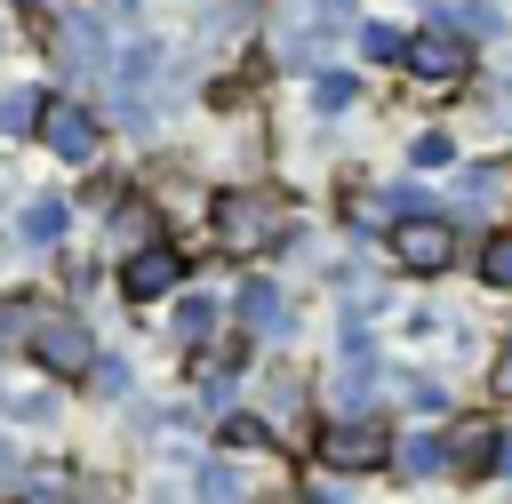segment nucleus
<instances>
[{
	"label": "nucleus",
	"instance_id": "obj_1",
	"mask_svg": "<svg viewBox=\"0 0 512 504\" xmlns=\"http://www.w3.org/2000/svg\"><path fill=\"white\" fill-rule=\"evenodd\" d=\"M280 240H288V208H280L272 192L232 184V192L216 200V248H224V256H264V248H280Z\"/></svg>",
	"mask_w": 512,
	"mask_h": 504
},
{
	"label": "nucleus",
	"instance_id": "obj_2",
	"mask_svg": "<svg viewBox=\"0 0 512 504\" xmlns=\"http://www.w3.org/2000/svg\"><path fill=\"white\" fill-rule=\"evenodd\" d=\"M24 344H32V360H40L48 376H80V368H96V344H88V328H80L72 312H56V304L32 320V336H24Z\"/></svg>",
	"mask_w": 512,
	"mask_h": 504
},
{
	"label": "nucleus",
	"instance_id": "obj_3",
	"mask_svg": "<svg viewBox=\"0 0 512 504\" xmlns=\"http://www.w3.org/2000/svg\"><path fill=\"white\" fill-rule=\"evenodd\" d=\"M448 256H456V232L440 216H400L392 224V264L400 272H440Z\"/></svg>",
	"mask_w": 512,
	"mask_h": 504
},
{
	"label": "nucleus",
	"instance_id": "obj_4",
	"mask_svg": "<svg viewBox=\"0 0 512 504\" xmlns=\"http://www.w3.org/2000/svg\"><path fill=\"white\" fill-rule=\"evenodd\" d=\"M384 456H392V440H384L368 416H344V424L320 432V464H336V472H376Z\"/></svg>",
	"mask_w": 512,
	"mask_h": 504
},
{
	"label": "nucleus",
	"instance_id": "obj_5",
	"mask_svg": "<svg viewBox=\"0 0 512 504\" xmlns=\"http://www.w3.org/2000/svg\"><path fill=\"white\" fill-rule=\"evenodd\" d=\"M48 24V56L64 64V72H96L104 64V32L88 24V16H40Z\"/></svg>",
	"mask_w": 512,
	"mask_h": 504
},
{
	"label": "nucleus",
	"instance_id": "obj_6",
	"mask_svg": "<svg viewBox=\"0 0 512 504\" xmlns=\"http://www.w3.org/2000/svg\"><path fill=\"white\" fill-rule=\"evenodd\" d=\"M464 64H472V48H464V40H448V32L408 40V72H416L424 88H456V80H464Z\"/></svg>",
	"mask_w": 512,
	"mask_h": 504
},
{
	"label": "nucleus",
	"instance_id": "obj_7",
	"mask_svg": "<svg viewBox=\"0 0 512 504\" xmlns=\"http://www.w3.org/2000/svg\"><path fill=\"white\" fill-rule=\"evenodd\" d=\"M176 272H184V256L152 240V248H136V256L120 264V288H128V304H152V296H168V288H176Z\"/></svg>",
	"mask_w": 512,
	"mask_h": 504
},
{
	"label": "nucleus",
	"instance_id": "obj_8",
	"mask_svg": "<svg viewBox=\"0 0 512 504\" xmlns=\"http://www.w3.org/2000/svg\"><path fill=\"white\" fill-rule=\"evenodd\" d=\"M40 136H48L56 160H96V120H88L80 104H48V112H40Z\"/></svg>",
	"mask_w": 512,
	"mask_h": 504
},
{
	"label": "nucleus",
	"instance_id": "obj_9",
	"mask_svg": "<svg viewBox=\"0 0 512 504\" xmlns=\"http://www.w3.org/2000/svg\"><path fill=\"white\" fill-rule=\"evenodd\" d=\"M496 448H504V432H496V424H480V416H464V424L448 432V472H488V464H496Z\"/></svg>",
	"mask_w": 512,
	"mask_h": 504
},
{
	"label": "nucleus",
	"instance_id": "obj_10",
	"mask_svg": "<svg viewBox=\"0 0 512 504\" xmlns=\"http://www.w3.org/2000/svg\"><path fill=\"white\" fill-rule=\"evenodd\" d=\"M240 328H248V336H280V328H288L272 280H248V288H240Z\"/></svg>",
	"mask_w": 512,
	"mask_h": 504
},
{
	"label": "nucleus",
	"instance_id": "obj_11",
	"mask_svg": "<svg viewBox=\"0 0 512 504\" xmlns=\"http://www.w3.org/2000/svg\"><path fill=\"white\" fill-rule=\"evenodd\" d=\"M112 240H120L128 256L152 248V208H144V200H120V208H112Z\"/></svg>",
	"mask_w": 512,
	"mask_h": 504
},
{
	"label": "nucleus",
	"instance_id": "obj_12",
	"mask_svg": "<svg viewBox=\"0 0 512 504\" xmlns=\"http://www.w3.org/2000/svg\"><path fill=\"white\" fill-rule=\"evenodd\" d=\"M392 464H400V472H440V464H448V440H440V432H416V440L392 448Z\"/></svg>",
	"mask_w": 512,
	"mask_h": 504
},
{
	"label": "nucleus",
	"instance_id": "obj_13",
	"mask_svg": "<svg viewBox=\"0 0 512 504\" xmlns=\"http://www.w3.org/2000/svg\"><path fill=\"white\" fill-rule=\"evenodd\" d=\"M40 112H48V104H40L32 88H8V96H0V136H16V128H40Z\"/></svg>",
	"mask_w": 512,
	"mask_h": 504
},
{
	"label": "nucleus",
	"instance_id": "obj_14",
	"mask_svg": "<svg viewBox=\"0 0 512 504\" xmlns=\"http://www.w3.org/2000/svg\"><path fill=\"white\" fill-rule=\"evenodd\" d=\"M40 312H48V304H40V296H8V304H0V336H8V344H24V336H32V320H40Z\"/></svg>",
	"mask_w": 512,
	"mask_h": 504
},
{
	"label": "nucleus",
	"instance_id": "obj_15",
	"mask_svg": "<svg viewBox=\"0 0 512 504\" xmlns=\"http://www.w3.org/2000/svg\"><path fill=\"white\" fill-rule=\"evenodd\" d=\"M360 48H368L376 64H392V56L408 64V32H400V24H368V32H360Z\"/></svg>",
	"mask_w": 512,
	"mask_h": 504
},
{
	"label": "nucleus",
	"instance_id": "obj_16",
	"mask_svg": "<svg viewBox=\"0 0 512 504\" xmlns=\"http://www.w3.org/2000/svg\"><path fill=\"white\" fill-rule=\"evenodd\" d=\"M264 408H272V416H304V384H296L288 368H272V384H264Z\"/></svg>",
	"mask_w": 512,
	"mask_h": 504
},
{
	"label": "nucleus",
	"instance_id": "obj_17",
	"mask_svg": "<svg viewBox=\"0 0 512 504\" xmlns=\"http://www.w3.org/2000/svg\"><path fill=\"white\" fill-rule=\"evenodd\" d=\"M480 280H488V288H512V232H496V240L480 248Z\"/></svg>",
	"mask_w": 512,
	"mask_h": 504
},
{
	"label": "nucleus",
	"instance_id": "obj_18",
	"mask_svg": "<svg viewBox=\"0 0 512 504\" xmlns=\"http://www.w3.org/2000/svg\"><path fill=\"white\" fill-rule=\"evenodd\" d=\"M352 96H360V88H352V72H320V80H312V104H320V112H344Z\"/></svg>",
	"mask_w": 512,
	"mask_h": 504
},
{
	"label": "nucleus",
	"instance_id": "obj_19",
	"mask_svg": "<svg viewBox=\"0 0 512 504\" xmlns=\"http://www.w3.org/2000/svg\"><path fill=\"white\" fill-rule=\"evenodd\" d=\"M64 232V200H32L24 208V240H56Z\"/></svg>",
	"mask_w": 512,
	"mask_h": 504
},
{
	"label": "nucleus",
	"instance_id": "obj_20",
	"mask_svg": "<svg viewBox=\"0 0 512 504\" xmlns=\"http://www.w3.org/2000/svg\"><path fill=\"white\" fill-rule=\"evenodd\" d=\"M264 416H224V448H264Z\"/></svg>",
	"mask_w": 512,
	"mask_h": 504
},
{
	"label": "nucleus",
	"instance_id": "obj_21",
	"mask_svg": "<svg viewBox=\"0 0 512 504\" xmlns=\"http://www.w3.org/2000/svg\"><path fill=\"white\" fill-rule=\"evenodd\" d=\"M200 504H240V480H232L224 464H208V472H200Z\"/></svg>",
	"mask_w": 512,
	"mask_h": 504
},
{
	"label": "nucleus",
	"instance_id": "obj_22",
	"mask_svg": "<svg viewBox=\"0 0 512 504\" xmlns=\"http://www.w3.org/2000/svg\"><path fill=\"white\" fill-rule=\"evenodd\" d=\"M208 328H216V320H208V296H192L184 320H176V336H184V344H208Z\"/></svg>",
	"mask_w": 512,
	"mask_h": 504
},
{
	"label": "nucleus",
	"instance_id": "obj_23",
	"mask_svg": "<svg viewBox=\"0 0 512 504\" xmlns=\"http://www.w3.org/2000/svg\"><path fill=\"white\" fill-rule=\"evenodd\" d=\"M408 160H416V168H440V160H448V136H440V128H424V136L408 144Z\"/></svg>",
	"mask_w": 512,
	"mask_h": 504
},
{
	"label": "nucleus",
	"instance_id": "obj_24",
	"mask_svg": "<svg viewBox=\"0 0 512 504\" xmlns=\"http://www.w3.org/2000/svg\"><path fill=\"white\" fill-rule=\"evenodd\" d=\"M456 24H464V32H496V8H488V0H456Z\"/></svg>",
	"mask_w": 512,
	"mask_h": 504
},
{
	"label": "nucleus",
	"instance_id": "obj_25",
	"mask_svg": "<svg viewBox=\"0 0 512 504\" xmlns=\"http://www.w3.org/2000/svg\"><path fill=\"white\" fill-rule=\"evenodd\" d=\"M64 496H72V480H64V472H40V480H32V496H24V504H64Z\"/></svg>",
	"mask_w": 512,
	"mask_h": 504
},
{
	"label": "nucleus",
	"instance_id": "obj_26",
	"mask_svg": "<svg viewBox=\"0 0 512 504\" xmlns=\"http://www.w3.org/2000/svg\"><path fill=\"white\" fill-rule=\"evenodd\" d=\"M496 392H512V344L496 352Z\"/></svg>",
	"mask_w": 512,
	"mask_h": 504
},
{
	"label": "nucleus",
	"instance_id": "obj_27",
	"mask_svg": "<svg viewBox=\"0 0 512 504\" xmlns=\"http://www.w3.org/2000/svg\"><path fill=\"white\" fill-rule=\"evenodd\" d=\"M496 464H504V472H512V440H504V448H496Z\"/></svg>",
	"mask_w": 512,
	"mask_h": 504
},
{
	"label": "nucleus",
	"instance_id": "obj_28",
	"mask_svg": "<svg viewBox=\"0 0 512 504\" xmlns=\"http://www.w3.org/2000/svg\"><path fill=\"white\" fill-rule=\"evenodd\" d=\"M0 472H8V440H0Z\"/></svg>",
	"mask_w": 512,
	"mask_h": 504
}]
</instances>
